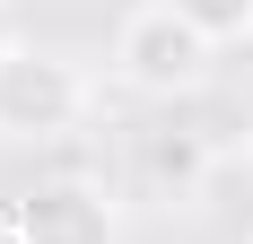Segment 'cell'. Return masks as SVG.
Instances as JSON below:
<instances>
[{"mask_svg":"<svg viewBox=\"0 0 253 244\" xmlns=\"http://www.w3.org/2000/svg\"><path fill=\"white\" fill-rule=\"evenodd\" d=\"M210 61H218V44H210L192 18H175L166 0H140V9L114 26V79H123L131 96H149V105L192 96L210 79Z\"/></svg>","mask_w":253,"mask_h":244,"instance_id":"6da1fadb","label":"cell"},{"mask_svg":"<svg viewBox=\"0 0 253 244\" xmlns=\"http://www.w3.org/2000/svg\"><path fill=\"white\" fill-rule=\"evenodd\" d=\"M87 114H96V79L79 70L70 52L26 44L18 61L0 70V140H18V148H52V140H70Z\"/></svg>","mask_w":253,"mask_h":244,"instance_id":"7a4b0ae2","label":"cell"},{"mask_svg":"<svg viewBox=\"0 0 253 244\" xmlns=\"http://www.w3.org/2000/svg\"><path fill=\"white\" fill-rule=\"evenodd\" d=\"M9 218H18V244H114V201L96 183H44Z\"/></svg>","mask_w":253,"mask_h":244,"instance_id":"3957f363","label":"cell"},{"mask_svg":"<svg viewBox=\"0 0 253 244\" xmlns=\"http://www.w3.org/2000/svg\"><path fill=\"white\" fill-rule=\"evenodd\" d=\"M140 166H149V183H166V192H192V183L210 174V148L192 140V131H149Z\"/></svg>","mask_w":253,"mask_h":244,"instance_id":"277c9868","label":"cell"},{"mask_svg":"<svg viewBox=\"0 0 253 244\" xmlns=\"http://www.w3.org/2000/svg\"><path fill=\"white\" fill-rule=\"evenodd\" d=\"M175 18H192L210 35V44H236V35H253V0H166Z\"/></svg>","mask_w":253,"mask_h":244,"instance_id":"5b68a950","label":"cell"},{"mask_svg":"<svg viewBox=\"0 0 253 244\" xmlns=\"http://www.w3.org/2000/svg\"><path fill=\"white\" fill-rule=\"evenodd\" d=\"M18 52H26V35H18V18H9V0H0V70H9Z\"/></svg>","mask_w":253,"mask_h":244,"instance_id":"8992f818","label":"cell"},{"mask_svg":"<svg viewBox=\"0 0 253 244\" xmlns=\"http://www.w3.org/2000/svg\"><path fill=\"white\" fill-rule=\"evenodd\" d=\"M245 166H253V157H245Z\"/></svg>","mask_w":253,"mask_h":244,"instance_id":"52a82bcc","label":"cell"}]
</instances>
